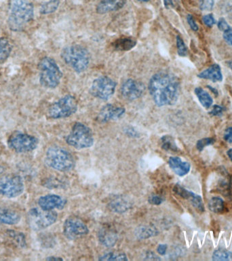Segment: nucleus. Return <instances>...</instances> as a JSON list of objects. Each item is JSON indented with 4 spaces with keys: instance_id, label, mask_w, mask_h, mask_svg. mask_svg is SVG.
Listing matches in <instances>:
<instances>
[{
    "instance_id": "46",
    "label": "nucleus",
    "mask_w": 232,
    "mask_h": 261,
    "mask_svg": "<svg viewBox=\"0 0 232 261\" xmlns=\"http://www.w3.org/2000/svg\"><path fill=\"white\" fill-rule=\"evenodd\" d=\"M146 256L147 260H160V259L152 252H147Z\"/></svg>"
},
{
    "instance_id": "24",
    "label": "nucleus",
    "mask_w": 232,
    "mask_h": 261,
    "mask_svg": "<svg viewBox=\"0 0 232 261\" xmlns=\"http://www.w3.org/2000/svg\"><path fill=\"white\" fill-rule=\"evenodd\" d=\"M136 238L139 240H146L158 234V230L154 226L142 225L136 228L134 232Z\"/></svg>"
},
{
    "instance_id": "3",
    "label": "nucleus",
    "mask_w": 232,
    "mask_h": 261,
    "mask_svg": "<svg viewBox=\"0 0 232 261\" xmlns=\"http://www.w3.org/2000/svg\"><path fill=\"white\" fill-rule=\"evenodd\" d=\"M45 163L49 167L60 172H69L74 169V157L66 149L59 146L50 147L47 150Z\"/></svg>"
},
{
    "instance_id": "27",
    "label": "nucleus",
    "mask_w": 232,
    "mask_h": 261,
    "mask_svg": "<svg viewBox=\"0 0 232 261\" xmlns=\"http://www.w3.org/2000/svg\"><path fill=\"white\" fill-rule=\"evenodd\" d=\"M209 209L210 211L214 212V213H221L225 209V203L221 197H214L210 200L209 204Z\"/></svg>"
},
{
    "instance_id": "29",
    "label": "nucleus",
    "mask_w": 232,
    "mask_h": 261,
    "mask_svg": "<svg viewBox=\"0 0 232 261\" xmlns=\"http://www.w3.org/2000/svg\"><path fill=\"white\" fill-rule=\"evenodd\" d=\"M99 260L103 261H126L128 260V257L125 253L122 252H111L99 256Z\"/></svg>"
},
{
    "instance_id": "44",
    "label": "nucleus",
    "mask_w": 232,
    "mask_h": 261,
    "mask_svg": "<svg viewBox=\"0 0 232 261\" xmlns=\"http://www.w3.org/2000/svg\"><path fill=\"white\" fill-rule=\"evenodd\" d=\"M224 139L226 142L232 143V127H229L225 130L224 133Z\"/></svg>"
},
{
    "instance_id": "38",
    "label": "nucleus",
    "mask_w": 232,
    "mask_h": 261,
    "mask_svg": "<svg viewBox=\"0 0 232 261\" xmlns=\"http://www.w3.org/2000/svg\"><path fill=\"white\" fill-rule=\"evenodd\" d=\"M124 132L126 136L130 137V138H138V137H139V133L132 126H126L124 128Z\"/></svg>"
},
{
    "instance_id": "21",
    "label": "nucleus",
    "mask_w": 232,
    "mask_h": 261,
    "mask_svg": "<svg viewBox=\"0 0 232 261\" xmlns=\"http://www.w3.org/2000/svg\"><path fill=\"white\" fill-rule=\"evenodd\" d=\"M98 236L100 243L107 248H111L118 242V234L113 230L108 228H102Z\"/></svg>"
},
{
    "instance_id": "7",
    "label": "nucleus",
    "mask_w": 232,
    "mask_h": 261,
    "mask_svg": "<svg viewBox=\"0 0 232 261\" xmlns=\"http://www.w3.org/2000/svg\"><path fill=\"white\" fill-rule=\"evenodd\" d=\"M58 214L54 210L47 211L42 208L34 207L28 211L26 220L32 230H41L49 227L57 220Z\"/></svg>"
},
{
    "instance_id": "43",
    "label": "nucleus",
    "mask_w": 232,
    "mask_h": 261,
    "mask_svg": "<svg viewBox=\"0 0 232 261\" xmlns=\"http://www.w3.org/2000/svg\"><path fill=\"white\" fill-rule=\"evenodd\" d=\"M217 26L219 30L222 31V32H225V30H227L228 28H230L227 21H226L223 18H220L219 21L217 22Z\"/></svg>"
},
{
    "instance_id": "49",
    "label": "nucleus",
    "mask_w": 232,
    "mask_h": 261,
    "mask_svg": "<svg viewBox=\"0 0 232 261\" xmlns=\"http://www.w3.org/2000/svg\"><path fill=\"white\" fill-rule=\"evenodd\" d=\"M228 12L232 15V0H229V3L227 4Z\"/></svg>"
},
{
    "instance_id": "40",
    "label": "nucleus",
    "mask_w": 232,
    "mask_h": 261,
    "mask_svg": "<svg viewBox=\"0 0 232 261\" xmlns=\"http://www.w3.org/2000/svg\"><path fill=\"white\" fill-rule=\"evenodd\" d=\"M223 38L227 44L232 46V28H228L224 32Z\"/></svg>"
},
{
    "instance_id": "23",
    "label": "nucleus",
    "mask_w": 232,
    "mask_h": 261,
    "mask_svg": "<svg viewBox=\"0 0 232 261\" xmlns=\"http://www.w3.org/2000/svg\"><path fill=\"white\" fill-rule=\"evenodd\" d=\"M136 41L131 37H123L114 41L112 47L117 51H128L136 46Z\"/></svg>"
},
{
    "instance_id": "48",
    "label": "nucleus",
    "mask_w": 232,
    "mask_h": 261,
    "mask_svg": "<svg viewBox=\"0 0 232 261\" xmlns=\"http://www.w3.org/2000/svg\"><path fill=\"white\" fill-rule=\"evenodd\" d=\"M47 260H63L62 258H59V257L50 256L46 258Z\"/></svg>"
},
{
    "instance_id": "42",
    "label": "nucleus",
    "mask_w": 232,
    "mask_h": 261,
    "mask_svg": "<svg viewBox=\"0 0 232 261\" xmlns=\"http://www.w3.org/2000/svg\"><path fill=\"white\" fill-rule=\"evenodd\" d=\"M187 20L191 30L194 31V32H197V31L198 30V26H197L196 22H195L194 18L193 17L192 15L189 14V15L187 16Z\"/></svg>"
},
{
    "instance_id": "5",
    "label": "nucleus",
    "mask_w": 232,
    "mask_h": 261,
    "mask_svg": "<svg viewBox=\"0 0 232 261\" xmlns=\"http://www.w3.org/2000/svg\"><path fill=\"white\" fill-rule=\"evenodd\" d=\"M40 83L47 89L58 87L63 77V73L54 59L46 57L41 59L38 64Z\"/></svg>"
},
{
    "instance_id": "47",
    "label": "nucleus",
    "mask_w": 232,
    "mask_h": 261,
    "mask_svg": "<svg viewBox=\"0 0 232 261\" xmlns=\"http://www.w3.org/2000/svg\"><path fill=\"white\" fill-rule=\"evenodd\" d=\"M164 7L166 8V9H169V8H172L174 6L172 0H164Z\"/></svg>"
},
{
    "instance_id": "14",
    "label": "nucleus",
    "mask_w": 232,
    "mask_h": 261,
    "mask_svg": "<svg viewBox=\"0 0 232 261\" xmlns=\"http://www.w3.org/2000/svg\"><path fill=\"white\" fill-rule=\"evenodd\" d=\"M126 113V109L121 106H116L113 104H106L98 114L97 120L100 123H107L112 120H117L123 117Z\"/></svg>"
},
{
    "instance_id": "22",
    "label": "nucleus",
    "mask_w": 232,
    "mask_h": 261,
    "mask_svg": "<svg viewBox=\"0 0 232 261\" xmlns=\"http://www.w3.org/2000/svg\"><path fill=\"white\" fill-rule=\"evenodd\" d=\"M132 207V203L126 198L117 197L111 200L109 203L110 210L115 213H125Z\"/></svg>"
},
{
    "instance_id": "12",
    "label": "nucleus",
    "mask_w": 232,
    "mask_h": 261,
    "mask_svg": "<svg viewBox=\"0 0 232 261\" xmlns=\"http://www.w3.org/2000/svg\"><path fill=\"white\" fill-rule=\"evenodd\" d=\"M86 224L78 218H68L63 224V233L70 240H76L89 234Z\"/></svg>"
},
{
    "instance_id": "15",
    "label": "nucleus",
    "mask_w": 232,
    "mask_h": 261,
    "mask_svg": "<svg viewBox=\"0 0 232 261\" xmlns=\"http://www.w3.org/2000/svg\"><path fill=\"white\" fill-rule=\"evenodd\" d=\"M67 203V200L61 196L50 194L41 197L38 200V205L42 210H62Z\"/></svg>"
},
{
    "instance_id": "19",
    "label": "nucleus",
    "mask_w": 232,
    "mask_h": 261,
    "mask_svg": "<svg viewBox=\"0 0 232 261\" xmlns=\"http://www.w3.org/2000/svg\"><path fill=\"white\" fill-rule=\"evenodd\" d=\"M20 215L9 208L0 207V224L13 225L19 222Z\"/></svg>"
},
{
    "instance_id": "51",
    "label": "nucleus",
    "mask_w": 232,
    "mask_h": 261,
    "mask_svg": "<svg viewBox=\"0 0 232 261\" xmlns=\"http://www.w3.org/2000/svg\"><path fill=\"white\" fill-rule=\"evenodd\" d=\"M228 67H229L230 69H231V70L232 71V60L229 61V62L227 63Z\"/></svg>"
},
{
    "instance_id": "13",
    "label": "nucleus",
    "mask_w": 232,
    "mask_h": 261,
    "mask_svg": "<svg viewBox=\"0 0 232 261\" xmlns=\"http://www.w3.org/2000/svg\"><path fill=\"white\" fill-rule=\"evenodd\" d=\"M120 92L126 100L134 101L143 95L146 92V86L136 80L128 79L122 84Z\"/></svg>"
},
{
    "instance_id": "32",
    "label": "nucleus",
    "mask_w": 232,
    "mask_h": 261,
    "mask_svg": "<svg viewBox=\"0 0 232 261\" xmlns=\"http://www.w3.org/2000/svg\"><path fill=\"white\" fill-rule=\"evenodd\" d=\"M7 234L10 238L13 240L14 242H16V244H17V246L20 247H23L25 246V239H24V236L23 234H22V233L9 230Z\"/></svg>"
},
{
    "instance_id": "11",
    "label": "nucleus",
    "mask_w": 232,
    "mask_h": 261,
    "mask_svg": "<svg viewBox=\"0 0 232 261\" xmlns=\"http://www.w3.org/2000/svg\"><path fill=\"white\" fill-rule=\"evenodd\" d=\"M24 191V183L19 175H6L0 178V195L8 198H15Z\"/></svg>"
},
{
    "instance_id": "53",
    "label": "nucleus",
    "mask_w": 232,
    "mask_h": 261,
    "mask_svg": "<svg viewBox=\"0 0 232 261\" xmlns=\"http://www.w3.org/2000/svg\"><path fill=\"white\" fill-rule=\"evenodd\" d=\"M137 1L140 2H148L150 1V0H137Z\"/></svg>"
},
{
    "instance_id": "41",
    "label": "nucleus",
    "mask_w": 232,
    "mask_h": 261,
    "mask_svg": "<svg viewBox=\"0 0 232 261\" xmlns=\"http://www.w3.org/2000/svg\"><path fill=\"white\" fill-rule=\"evenodd\" d=\"M224 111H225V109H224L223 107L215 105L212 108L211 112H210V114H211L212 116H219L223 114Z\"/></svg>"
},
{
    "instance_id": "20",
    "label": "nucleus",
    "mask_w": 232,
    "mask_h": 261,
    "mask_svg": "<svg viewBox=\"0 0 232 261\" xmlns=\"http://www.w3.org/2000/svg\"><path fill=\"white\" fill-rule=\"evenodd\" d=\"M197 76L200 79L210 80L214 83L223 81L221 67L218 64L212 65L209 68L206 69L205 70L199 73Z\"/></svg>"
},
{
    "instance_id": "30",
    "label": "nucleus",
    "mask_w": 232,
    "mask_h": 261,
    "mask_svg": "<svg viewBox=\"0 0 232 261\" xmlns=\"http://www.w3.org/2000/svg\"><path fill=\"white\" fill-rule=\"evenodd\" d=\"M60 0H49L48 2L43 4L40 8V13L49 14L53 13L58 9Z\"/></svg>"
},
{
    "instance_id": "33",
    "label": "nucleus",
    "mask_w": 232,
    "mask_h": 261,
    "mask_svg": "<svg viewBox=\"0 0 232 261\" xmlns=\"http://www.w3.org/2000/svg\"><path fill=\"white\" fill-rule=\"evenodd\" d=\"M177 53L181 57H185L187 55V48L184 41L180 36H177Z\"/></svg>"
},
{
    "instance_id": "35",
    "label": "nucleus",
    "mask_w": 232,
    "mask_h": 261,
    "mask_svg": "<svg viewBox=\"0 0 232 261\" xmlns=\"http://www.w3.org/2000/svg\"><path fill=\"white\" fill-rule=\"evenodd\" d=\"M44 186L49 189H54V188H59L61 187L63 183L59 181V179L56 178H49L47 179Z\"/></svg>"
},
{
    "instance_id": "1",
    "label": "nucleus",
    "mask_w": 232,
    "mask_h": 261,
    "mask_svg": "<svg viewBox=\"0 0 232 261\" xmlns=\"http://www.w3.org/2000/svg\"><path fill=\"white\" fill-rule=\"evenodd\" d=\"M180 87V81L176 75L160 71L151 77L148 89L155 104L158 107H163L177 103Z\"/></svg>"
},
{
    "instance_id": "52",
    "label": "nucleus",
    "mask_w": 232,
    "mask_h": 261,
    "mask_svg": "<svg viewBox=\"0 0 232 261\" xmlns=\"http://www.w3.org/2000/svg\"><path fill=\"white\" fill-rule=\"evenodd\" d=\"M4 171V168L2 166H0V174H1L2 173H3Z\"/></svg>"
},
{
    "instance_id": "34",
    "label": "nucleus",
    "mask_w": 232,
    "mask_h": 261,
    "mask_svg": "<svg viewBox=\"0 0 232 261\" xmlns=\"http://www.w3.org/2000/svg\"><path fill=\"white\" fill-rule=\"evenodd\" d=\"M215 141V139L211 138L201 139L197 142L196 148L199 151H201L205 147L213 144Z\"/></svg>"
},
{
    "instance_id": "9",
    "label": "nucleus",
    "mask_w": 232,
    "mask_h": 261,
    "mask_svg": "<svg viewBox=\"0 0 232 261\" xmlns=\"http://www.w3.org/2000/svg\"><path fill=\"white\" fill-rule=\"evenodd\" d=\"M117 83L108 76H101L94 80L90 93L97 99L106 101L110 99L115 93Z\"/></svg>"
},
{
    "instance_id": "18",
    "label": "nucleus",
    "mask_w": 232,
    "mask_h": 261,
    "mask_svg": "<svg viewBox=\"0 0 232 261\" xmlns=\"http://www.w3.org/2000/svg\"><path fill=\"white\" fill-rule=\"evenodd\" d=\"M168 165L170 169L179 176H184L190 171V164L186 161H183L178 156L170 157L168 159Z\"/></svg>"
},
{
    "instance_id": "25",
    "label": "nucleus",
    "mask_w": 232,
    "mask_h": 261,
    "mask_svg": "<svg viewBox=\"0 0 232 261\" xmlns=\"http://www.w3.org/2000/svg\"><path fill=\"white\" fill-rule=\"evenodd\" d=\"M194 92L197 99H198L199 101L200 102L204 108L206 109H209L211 107V106L213 105V100L209 93H207L201 87L195 88Z\"/></svg>"
},
{
    "instance_id": "10",
    "label": "nucleus",
    "mask_w": 232,
    "mask_h": 261,
    "mask_svg": "<svg viewBox=\"0 0 232 261\" xmlns=\"http://www.w3.org/2000/svg\"><path fill=\"white\" fill-rule=\"evenodd\" d=\"M8 146L18 153L32 152L38 146V140L30 135L16 132L10 137Z\"/></svg>"
},
{
    "instance_id": "31",
    "label": "nucleus",
    "mask_w": 232,
    "mask_h": 261,
    "mask_svg": "<svg viewBox=\"0 0 232 261\" xmlns=\"http://www.w3.org/2000/svg\"><path fill=\"white\" fill-rule=\"evenodd\" d=\"M212 259L215 261H232V252L223 249H218L213 252Z\"/></svg>"
},
{
    "instance_id": "36",
    "label": "nucleus",
    "mask_w": 232,
    "mask_h": 261,
    "mask_svg": "<svg viewBox=\"0 0 232 261\" xmlns=\"http://www.w3.org/2000/svg\"><path fill=\"white\" fill-rule=\"evenodd\" d=\"M215 0H201L200 8L203 11H210L213 9Z\"/></svg>"
},
{
    "instance_id": "2",
    "label": "nucleus",
    "mask_w": 232,
    "mask_h": 261,
    "mask_svg": "<svg viewBox=\"0 0 232 261\" xmlns=\"http://www.w3.org/2000/svg\"><path fill=\"white\" fill-rule=\"evenodd\" d=\"M8 23L14 32H21L32 21L34 8L28 0H10Z\"/></svg>"
},
{
    "instance_id": "39",
    "label": "nucleus",
    "mask_w": 232,
    "mask_h": 261,
    "mask_svg": "<svg viewBox=\"0 0 232 261\" xmlns=\"http://www.w3.org/2000/svg\"><path fill=\"white\" fill-rule=\"evenodd\" d=\"M202 20L204 23L209 28H211L215 24V18L213 14H207V15L204 16Z\"/></svg>"
},
{
    "instance_id": "17",
    "label": "nucleus",
    "mask_w": 232,
    "mask_h": 261,
    "mask_svg": "<svg viewBox=\"0 0 232 261\" xmlns=\"http://www.w3.org/2000/svg\"><path fill=\"white\" fill-rule=\"evenodd\" d=\"M126 0H100L97 6V13L103 14L117 11L125 5Z\"/></svg>"
},
{
    "instance_id": "4",
    "label": "nucleus",
    "mask_w": 232,
    "mask_h": 261,
    "mask_svg": "<svg viewBox=\"0 0 232 261\" xmlns=\"http://www.w3.org/2000/svg\"><path fill=\"white\" fill-rule=\"evenodd\" d=\"M61 56L64 62L77 73L83 72L88 68L91 59L89 50L77 44L65 47Z\"/></svg>"
},
{
    "instance_id": "8",
    "label": "nucleus",
    "mask_w": 232,
    "mask_h": 261,
    "mask_svg": "<svg viewBox=\"0 0 232 261\" xmlns=\"http://www.w3.org/2000/svg\"><path fill=\"white\" fill-rule=\"evenodd\" d=\"M77 101L74 96L67 95L50 106L48 115L53 119L69 117L77 112Z\"/></svg>"
},
{
    "instance_id": "6",
    "label": "nucleus",
    "mask_w": 232,
    "mask_h": 261,
    "mask_svg": "<svg viewBox=\"0 0 232 261\" xmlns=\"http://www.w3.org/2000/svg\"><path fill=\"white\" fill-rule=\"evenodd\" d=\"M65 141L67 144L77 150H83L93 146L95 139L93 133L89 126L81 122H77L73 124L70 133L65 138Z\"/></svg>"
},
{
    "instance_id": "50",
    "label": "nucleus",
    "mask_w": 232,
    "mask_h": 261,
    "mask_svg": "<svg viewBox=\"0 0 232 261\" xmlns=\"http://www.w3.org/2000/svg\"><path fill=\"white\" fill-rule=\"evenodd\" d=\"M227 156H229V158L231 161H232V148L229 149V150L227 152Z\"/></svg>"
},
{
    "instance_id": "26",
    "label": "nucleus",
    "mask_w": 232,
    "mask_h": 261,
    "mask_svg": "<svg viewBox=\"0 0 232 261\" xmlns=\"http://www.w3.org/2000/svg\"><path fill=\"white\" fill-rule=\"evenodd\" d=\"M12 46L7 38H0V63L5 62L12 52Z\"/></svg>"
},
{
    "instance_id": "16",
    "label": "nucleus",
    "mask_w": 232,
    "mask_h": 261,
    "mask_svg": "<svg viewBox=\"0 0 232 261\" xmlns=\"http://www.w3.org/2000/svg\"><path fill=\"white\" fill-rule=\"evenodd\" d=\"M175 193L183 198V199L188 200L190 201L191 205L193 206L199 212H203L205 211V206H204L202 199L200 196L196 195L188 190L185 189V188L181 187L179 185L175 186L173 189Z\"/></svg>"
},
{
    "instance_id": "45",
    "label": "nucleus",
    "mask_w": 232,
    "mask_h": 261,
    "mask_svg": "<svg viewBox=\"0 0 232 261\" xmlns=\"http://www.w3.org/2000/svg\"><path fill=\"white\" fill-rule=\"evenodd\" d=\"M167 249H168V246H167L166 244H159L158 246L157 247V252H158L159 254L164 256V255L166 254Z\"/></svg>"
},
{
    "instance_id": "28",
    "label": "nucleus",
    "mask_w": 232,
    "mask_h": 261,
    "mask_svg": "<svg viewBox=\"0 0 232 261\" xmlns=\"http://www.w3.org/2000/svg\"><path fill=\"white\" fill-rule=\"evenodd\" d=\"M161 146L166 151L170 152H178L179 148L177 147L174 139L170 136H164L160 139Z\"/></svg>"
},
{
    "instance_id": "37",
    "label": "nucleus",
    "mask_w": 232,
    "mask_h": 261,
    "mask_svg": "<svg viewBox=\"0 0 232 261\" xmlns=\"http://www.w3.org/2000/svg\"><path fill=\"white\" fill-rule=\"evenodd\" d=\"M164 201V198L161 197L159 195H152L149 197L148 201L149 203L152 204V205H160Z\"/></svg>"
}]
</instances>
